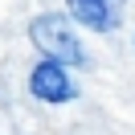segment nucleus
<instances>
[{
  "label": "nucleus",
  "instance_id": "obj_2",
  "mask_svg": "<svg viewBox=\"0 0 135 135\" xmlns=\"http://www.w3.org/2000/svg\"><path fill=\"white\" fill-rule=\"evenodd\" d=\"M29 94L37 102H49V107H61V102H74L78 98V82L70 78V70L61 61L41 57L33 70H29Z\"/></svg>",
  "mask_w": 135,
  "mask_h": 135
},
{
  "label": "nucleus",
  "instance_id": "obj_1",
  "mask_svg": "<svg viewBox=\"0 0 135 135\" xmlns=\"http://www.w3.org/2000/svg\"><path fill=\"white\" fill-rule=\"evenodd\" d=\"M29 41L45 53L49 61H61V66H86V49L78 41L74 25H70L66 12H41V17L29 21Z\"/></svg>",
  "mask_w": 135,
  "mask_h": 135
},
{
  "label": "nucleus",
  "instance_id": "obj_3",
  "mask_svg": "<svg viewBox=\"0 0 135 135\" xmlns=\"http://www.w3.org/2000/svg\"><path fill=\"white\" fill-rule=\"evenodd\" d=\"M66 17L90 33H110L123 21V0H66Z\"/></svg>",
  "mask_w": 135,
  "mask_h": 135
}]
</instances>
